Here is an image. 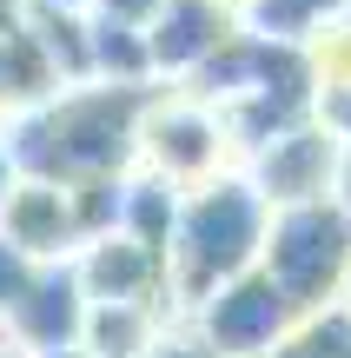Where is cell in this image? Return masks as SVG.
<instances>
[{"mask_svg":"<svg viewBox=\"0 0 351 358\" xmlns=\"http://www.w3.org/2000/svg\"><path fill=\"white\" fill-rule=\"evenodd\" d=\"M73 279H80V292H87V306H153V312H166V299H172L166 252L126 239V232H106V239L80 245Z\"/></svg>","mask_w":351,"mask_h":358,"instance_id":"6","label":"cell"},{"mask_svg":"<svg viewBox=\"0 0 351 358\" xmlns=\"http://www.w3.org/2000/svg\"><path fill=\"white\" fill-rule=\"evenodd\" d=\"M219 7H225V13H239V7H246V0H219Z\"/></svg>","mask_w":351,"mask_h":358,"instance_id":"24","label":"cell"},{"mask_svg":"<svg viewBox=\"0 0 351 358\" xmlns=\"http://www.w3.org/2000/svg\"><path fill=\"white\" fill-rule=\"evenodd\" d=\"M159 319L153 306H87L80 319V352L87 358H153L159 352Z\"/></svg>","mask_w":351,"mask_h":358,"instance_id":"11","label":"cell"},{"mask_svg":"<svg viewBox=\"0 0 351 358\" xmlns=\"http://www.w3.org/2000/svg\"><path fill=\"white\" fill-rule=\"evenodd\" d=\"M140 153L153 159V173L166 179V186H186V179H212L225 159V133H219V113H206V106H193L179 93V100H153V113H146L140 127Z\"/></svg>","mask_w":351,"mask_h":358,"instance_id":"5","label":"cell"},{"mask_svg":"<svg viewBox=\"0 0 351 358\" xmlns=\"http://www.w3.org/2000/svg\"><path fill=\"white\" fill-rule=\"evenodd\" d=\"M159 13V0H93V20H113V27H133L146 34V20Z\"/></svg>","mask_w":351,"mask_h":358,"instance_id":"16","label":"cell"},{"mask_svg":"<svg viewBox=\"0 0 351 358\" xmlns=\"http://www.w3.org/2000/svg\"><path fill=\"white\" fill-rule=\"evenodd\" d=\"M239 34V20L219 7V0H159V13L146 20V60L159 73H199L225 40Z\"/></svg>","mask_w":351,"mask_h":358,"instance_id":"8","label":"cell"},{"mask_svg":"<svg viewBox=\"0 0 351 358\" xmlns=\"http://www.w3.org/2000/svg\"><path fill=\"white\" fill-rule=\"evenodd\" d=\"M0 239L13 252H27L33 266H60L66 252L80 245V226H73V199L60 186H40V179H20L0 206Z\"/></svg>","mask_w":351,"mask_h":358,"instance_id":"9","label":"cell"},{"mask_svg":"<svg viewBox=\"0 0 351 358\" xmlns=\"http://www.w3.org/2000/svg\"><path fill=\"white\" fill-rule=\"evenodd\" d=\"M338 153L345 146L331 140L318 120L278 133L272 146L252 153V173L246 186L265 199V213H285V206H312V199H331V179H338Z\"/></svg>","mask_w":351,"mask_h":358,"instance_id":"4","label":"cell"},{"mask_svg":"<svg viewBox=\"0 0 351 358\" xmlns=\"http://www.w3.org/2000/svg\"><path fill=\"white\" fill-rule=\"evenodd\" d=\"M265 358H305V345H299V338H285V345H272Z\"/></svg>","mask_w":351,"mask_h":358,"instance_id":"21","label":"cell"},{"mask_svg":"<svg viewBox=\"0 0 351 358\" xmlns=\"http://www.w3.org/2000/svg\"><path fill=\"white\" fill-rule=\"evenodd\" d=\"M331 206H338V213L351 219V146L338 153V179H331Z\"/></svg>","mask_w":351,"mask_h":358,"instance_id":"17","label":"cell"},{"mask_svg":"<svg viewBox=\"0 0 351 358\" xmlns=\"http://www.w3.org/2000/svg\"><path fill=\"white\" fill-rule=\"evenodd\" d=\"M47 358H87V352H80V345H73V352H47Z\"/></svg>","mask_w":351,"mask_h":358,"instance_id":"23","label":"cell"},{"mask_svg":"<svg viewBox=\"0 0 351 358\" xmlns=\"http://www.w3.org/2000/svg\"><path fill=\"white\" fill-rule=\"evenodd\" d=\"M172 219H179V186H166L159 173L126 179V192H119V232H126V239H140V245H153V252H166Z\"/></svg>","mask_w":351,"mask_h":358,"instance_id":"13","label":"cell"},{"mask_svg":"<svg viewBox=\"0 0 351 358\" xmlns=\"http://www.w3.org/2000/svg\"><path fill=\"white\" fill-rule=\"evenodd\" d=\"M0 352H7V332H0Z\"/></svg>","mask_w":351,"mask_h":358,"instance_id":"25","label":"cell"},{"mask_svg":"<svg viewBox=\"0 0 351 358\" xmlns=\"http://www.w3.org/2000/svg\"><path fill=\"white\" fill-rule=\"evenodd\" d=\"M345 13H351V0H246L232 20H239V34L272 40V47H312Z\"/></svg>","mask_w":351,"mask_h":358,"instance_id":"10","label":"cell"},{"mask_svg":"<svg viewBox=\"0 0 351 358\" xmlns=\"http://www.w3.org/2000/svg\"><path fill=\"white\" fill-rule=\"evenodd\" d=\"M20 186V179H13V166H7V153H0V206H7V192Z\"/></svg>","mask_w":351,"mask_h":358,"instance_id":"20","label":"cell"},{"mask_svg":"<svg viewBox=\"0 0 351 358\" xmlns=\"http://www.w3.org/2000/svg\"><path fill=\"white\" fill-rule=\"evenodd\" d=\"M338 312L351 319V266H345V285H338Z\"/></svg>","mask_w":351,"mask_h":358,"instance_id":"22","label":"cell"},{"mask_svg":"<svg viewBox=\"0 0 351 358\" xmlns=\"http://www.w3.org/2000/svg\"><path fill=\"white\" fill-rule=\"evenodd\" d=\"M351 266V219L331 199L312 206H285L265 219V245H259V272L272 279V292L292 306V319L338 306V285Z\"/></svg>","mask_w":351,"mask_h":358,"instance_id":"2","label":"cell"},{"mask_svg":"<svg viewBox=\"0 0 351 358\" xmlns=\"http://www.w3.org/2000/svg\"><path fill=\"white\" fill-rule=\"evenodd\" d=\"M53 93H60V80H53L47 53L33 47V34H7L0 40V120H20L33 113V106H47Z\"/></svg>","mask_w":351,"mask_h":358,"instance_id":"12","label":"cell"},{"mask_svg":"<svg viewBox=\"0 0 351 358\" xmlns=\"http://www.w3.org/2000/svg\"><path fill=\"white\" fill-rule=\"evenodd\" d=\"M312 120H318L338 146H351V87H325V93L312 100Z\"/></svg>","mask_w":351,"mask_h":358,"instance_id":"15","label":"cell"},{"mask_svg":"<svg viewBox=\"0 0 351 358\" xmlns=\"http://www.w3.org/2000/svg\"><path fill=\"white\" fill-rule=\"evenodd\" d=\"M0 358H20V352H0Z\"/></svg>","mask_w":351,"mask_h":358,"instance_id":"26","label":"cell"},{"mask_svg":"<svg viewBox=\"0 0 351 358\" xmlns=\"http://www.w3.org/2000/svg\"><path fill=\"white\" fill-rule=\"evenodd\" d=\"M193 312H199V338L193 345L212 352V358H265L272 345H285L292 325H299L292 306L272 292V279H265L259 266L225 279L219 292H206Z\"/></svg>","mask_w":351,"mask_h":358,"instance_id":"3","label":"cell"},{"mask_svg":"<svg viewBox=\"0 0 351 358\" xmlns=\"http://www.w3.org/2000/svg\"><path fill=\"white\" fill-rule=\"evenodd\" d=\"M33 259H27V252H13V245L7 239H0V319H7V312L13 306H20V299H27V285H33Z\"/></svg>","mask_w":351,"mask_h":358,"instance_id":"14","label":"cell"},{"mask_svg":"<svg viewBox=\"0 0 351 358\" xmlns=\"http://www.w3.org/2000/svg\"><path fill=\"white\" fill-rule=\"evenodd\" d=\"M80 319H87V292H80L73 279V259H60V266H40L33 285H27V299L0 319V332H7V352H73L80 345Z\"/></svg>","mask_w":351,"mask_h":358,"instance_id":"7","label":"cell"},{"mask_svg":"<svg viewBox=\"0 0 351 358\" xmlns=\"http://www.w3.org/2000/svg\"><path fill=\"white\" fill-rule=\"evenodd\" d=\"M265 199L246 186V173H212L193 192H179V219L166 239V285L172 299L199 306L206 292H219L225 279L259 266L265 245Z\"/></svg>","mask_w":351,"mask_h":358,"instance_id":"1","label":"cell"},{"mask_svg":"<svg viewBox=\"0 0 351 358\" xmlns=\"http://www.w3.org/2000/svg\"><path fill=\"white\" fill-rule=\"evenodd\" d=\"M20 7H27V13H80L87 0H20Z\"/></svg>","mask_w":351,"mask_h":358,"instance_id":"19","label":"cell"},{"mask_svg":"<svg viewBox=\"0 0 351 358\" xmlns=\"http://www.w3.org/2000/svg\"><path fill=\"white\" fill-rule=\"evenodd\" d=\"M345 358H351V352H345Z\"/></svg>","mask_w":351,"mask_h":358,"instance_id":"27","label":"cell"},{"mask_svg":"<svg viewBox=\"0 0 351 358\" xmlns=\"http://www.w3.org/2000/svg\"><path fill=\"white\" fill-rule=\"evenodd\" d=\"M153 358H212V352H199L193 338H159V352Z\"/></svg>","mask_w":351,"mask_h":358,"instance_id":"18","label":"cell"}]
</instances>
